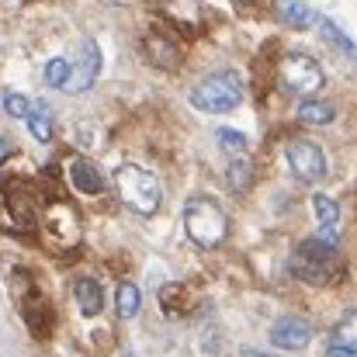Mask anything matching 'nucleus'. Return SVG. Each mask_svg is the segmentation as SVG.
<instances>
[{"label":"nucleus","mask_w":357,"mask_h":357,"mask_svg":"<svg viewBox=\"0 0 357 357\" xmlns=\"http://www.w3.org/2000/svg\"><path fill=\"white\" fill-rule=\"evenodd\" d=\"M295 115H298V121H305V125H330V121L337 119V108L326 105V101H302Z\"/></svg>","instance_id":"15"},{"label":"nucleus","mask_w":357,"mask_h":357,"mask_svg":"<svg viewBox=\"0 0 357 357\" xmlns=\"http://www.w3.org/2000/svg\"><path fill=\"white\" fill-rule=\"evenodd\" d=\"M28 105H31V101H28L24 94H7V98H3V108H7L10 119H24V115H28Z\"/></svg>","instance_id":"21"},{"label":"nucleus","mask_w":357,"mask_h":357,"mask_svg":"<svg viewBox=\"0 0 357 357\" xmlns=\"http://www.w3.org/2000/svg\"><path fill=\"white\" fill-rule=\"evenodd\" d=\"M278 14H281V21H288L291 28H309L312 21H319V17L312 14V7H305L302 0H281V3H278Z\"/></svg>","instance_id":"13"},{"label":"nucleus","mask_w":357,"mask_h":357,"mask_svg":"<svg viewBox=\"0 0 357 357\" xmlns=\"http://www.w3.org/2000/svg\"><path fill=\"white\" fill-rule=\"evenodd\" d=\"M98 77H101V45H98L94 38H84V45H80V63L70 66V77H66L63 91H66V94H84V91H91V87L98 84Z\"/></svg>","instance_id":"7"},{"label":"nucleus","mask_w":357,"mask_h":357,"mask_svg":"<svg viewBox=\"0 0 357 357\" xmlns=\"http://www.w3.org/2000/svg\"><path fill=\"white\" fill-rule=\"evenodd\" d=\"M309 340H312V326L295 316L274 323V330H271V344L281 351H302V347H309Z\"/></svg>","instance_id":"8"},{"label":"nucleus","mask_w":357,"mask_h":357,"mask_svg":"<svg viewBox=\"0 0 357 357\" xmlns=\"http://www.w3.org/2000/svg\"><path fill=\"white\" fill-rule=\"evenodd\" d=\"M312 208H316V219H319L323 229H337L340 226V205L330 195H316L312 198Z\"/></svg>","instance_id":"16"},{"label":"nucleus","mask_w":357,"mask_h":357,"mask_svg":"<svg viewBox=\"0 0 357 357\" xmlns=\"http://www.w3.org/2000/svg\"><path fill=\"white\" fill-rule=\"evenodd\" d=\"M226 177H229V188H233V191H246L250 181H253V163H250L246 156H233Z\"/></svg>","instance_id":"17"},{"label":"nucleus","mask_w":357,"mask_h":357,"mask_svg":"<svg viewBox=\"0 0 357 357\" xmlns=\"http://www.w3.org/2000/svg\"><path fill=\"white\" fill-rule=\"evenodd\" d=\"M191 105L205 115H226L243 105V80L233 70H219L212 77H205L195 91H191Z\"/></svg>","instance_id":"4"},{"label":"nucleus","mask_w":357,"mask_h":357,"mask_svg":"<svg viewBox=\"0 0 357 357\" xmlns=\"http://www.w3.org/2000/svg\"><path fill=\"white\" fill-rule=\"evenodd\" d=\"M66 77H70V63H66V59H49V66H45V84L63 91Z\"/></svg>","instance_id":"20"},{"label":"nucleus","mask_w":357,"mask_h":357,"mask_svg":"<svg viewBox=\"0 0 357 357\" xmlns=\"http://www.w3.org/2000/svg\"><path fill=\"white\" fill-rule=\"evenodd\" d=\"M284 156H288V167H291V174H295L298 181L316 184V181L326 177V153H323L316 142H309V139H295V142H288Z\"/></svg>","instance_id":"6"},{"label":"nucleus","mask_w":357,"mask_h":357,"mask_svg":"<svg viewBox=\"0 0 357 357\" xmlns=\"http://www.w3.org/2000/svg\"><path fill=\"white\" fill-rule=\"evenodd\" d=\"M278 80H281V91H288V94H295V98H309V94H316L319 87H323V66L312 59V56H305V52H288L284 59H281V66H278Z\"/></svg>","instance_id":"5"},{"label":"nucleus","mask_w":357,"mask_h":357,"mask_svg":"<svg viewBox=\"0 0 357 357\" xmlns=\"http://www.w3.org/2000/svg\"><path fill=\"white\" fill-rule=\"evenodd\" d=\"M337 260V229H319V236L302 239L291 253V271L309 284H326Z\"/></svg>","instance_id":"1"},{"label":"nucleus","mask_w":357,"mask_h":357,"mask_svg":"<svg viewBox=\"0 0 357 357\" xmlns=\"http://www.w3.org/2000/svg\"><path fill=\"white\" fill-rule=\"evenodd\" d=\"M24 121H28V128H31V135H35L38 142H49V139H52V108H49L45 101H31Z\"/></svg>","instance_id":"12"},{"label":"nucleus","mask_w":357,"mask_h":357,"mask_svg":"<svg viewBox=\"0 0 357 357\" xmlns=\"http://www.w3.org/2000/svg\"><path fill=\"white\" fill-rule=\"evenodd\" d=\"M326 357H357V354H354V347H351V344L330 340V347H326Z\"/></svg>","instance_id":"22"},{"label":"nucleus","mask_w":357,"mask_h":357,"mask_svg":"<svg viewBox=\"0 0 357 357\" xmlns=\"http://www.w3.org/2000/svg\"><path fill=\"white\" fill-rule=\"evenodd\" d=\"M70 184H73L80 195H101V191H105V174H101L91 160L77 156V160L70 163Z\"/></svg>","instance_id":"10"},{"label":"nucleus","mask_w":357,"mask_h":357,"mask_svg":"<svg viewBox=\"0 0 357 357\" xmlns=\"http://www.w3.org/2000/svg\"><path fill=\"white\" fill-rule=\"evenodd\" d=\"M184 229H188L191 243H198L202 250H212L229 236V215L219 202L198 195L184 205Z\"/></svg>","instance_id":"2"},{"label":"nucleus","mask_w":357,"mask_h":357,"mask_svg":"<svg viewBox=\"0 0 357 357\" xmlns=\"http://www.w3.org/2000/svg\"><path fill=\"white\" fill-rule=\"evenodd\" d=\"M219 146L226 149V153H233V156H246V149H250V139L236 132V128H219Z\"/></svg>","instance_id":"18"},{"label":"nucleus","mask_w":357,"mask_h":357,"mask_svg":"<svg viewBox=\"0 0 357 357\" xmlns=\"http://www.w3.org/2000/svg\"><path fill=\"white\" fill-rule=\"evenodd\" d=\"M142 49H146V59L153 66H160V70H177L181 66V49L163 31H149L146 42H142Z\"/></svg>","instance_id":"9"},{"label":"nucleus","mask_w":357,"mask_h":357,"mask_svg":"<svg viewBox=\"0 0 357 357\" xmlns=\"http://www.w3.org/2000/svg\"><path fill=\"white\" fill-rule=\"evenodd\" d=\"M73 298H77L80 316H87V319H94L105 309V291H101V284L94 278H77L73 281Z\"/></svg>","instance_id":"11"},{"label":"nucleus","mask_w":357,"mask_h":357,"mask_svg":"<svg viewBox=\"0 0 357 357\" xmlns=\"http://www.w3.org/2000/svg\"><path fill=\"white\" fill-rule=\"evenodd\" d=\"M10 156V146H7V139H0V163Z\"/></svg>","instance_id":"23"},{"label":"nucleus","mask_w":357,"mask_h":357,"mask_svg":"<svg viewBox=\"0 0 357 357\" xmlns=\"http://www.w3.org/2000/svg\"><path fill=\"white\" fill-rule=\"evenodd\" d=\"M319 24H323V38H326V42H333L344 56H354V42H351V38H347V35H344V31L333 24V21H319Z\"/></svg>","instance_id":"19"},{"label":"nucleus","mask_w":357,"mask_h":357,"mask_svg":"<svg viewBox=\"0 0 357 357\" xmlns=\"http://www.w3.org/2000/svg\"><path fill=\"white\" fill-rule=\"evenodd\" d=\"M115 191L135 215H156L160 212V181L135 163H121L115 170Z\"/></svg>","instance_id":"3"},{"label":"nucleus","mask_w":357,"mask_h":357,"mask_svg":"<svg viewBox=\"0 0 357 357\" xmlns=\"http://www.w3.org/2000/svg\"><path fill=\"white\" fill-rule=\"evenodd\" d=\"M115 305H119L121 319H135V316H139V309H142V291H139L132 281H121L119 295H115Z\"/></svg>","instance_id":"14"}]
</instances>
